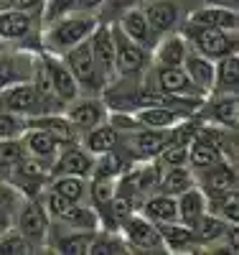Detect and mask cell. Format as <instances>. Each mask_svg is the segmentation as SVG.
Here are the masks:
<instances>
[{"label":"cell","mask_w":239,"mask_h":255,"mask_svg":"<svg viewBox=\"0 0 239 255\" xmlns=\"http://www.w3.org/2000/svg\"><path fill=\"white\" fill-rule=\"evenodd\" d=\"M112 38H115V77L143 79V74L150 69V51L133 44L115 23H112Z\"/></svg>","instance_id":"cell-4"},{"label":"cell","mask_w":239,"mask_h":255,"mask_svg":"<svg viewBox=\"0 0 239 255\" xmlns=\"http://www.w3.org/2000/svg\"><path fill=\"white\" fill-rule=\"evenodd\" d=\"M26 125H33V128H41V130H46V133H49L51 138H56L61 145L77 143V140H79V130L72 125V120L64 115V110L31 115V118H26Z\"/></svg>","instance_id":"cell-23"},{"label":"cell","mask_w":239,"mask_h":255,"mask_svg":"<svg viewBox=\"0 0 239 255\" xmlns=\"http://www.w3.org/2000/svg\"><path fill=\"white\" fill-rule=\"evenodd\" d=\"M176 207H178V222H183L186 227H196L199 220L209 212L206 207V194L199 189V186H191L186 191H181V194L176 197Z\"/></svg>","instance_id":"cell-32"},{"label":"cell","mask_w":239,"mask_h":255,"mask_svg":"<svg viewBox=\"0 0 239 255\" xmlns=\"http://www.w3.org/2000/svg\"><path fill=\"white\" fill-rule=\"evenodd\" d=\"M183 10L196 8V5H222V8H234L239 10V0H181Z\"/></svg>","instance_id":"cell-45"},{"label":"cell","mask_w":239,"mask_h":255,"mask_svg":"<svg viewBox=\"0 0 239 255\" xmlns=\"http://www.w3.org/2000/svg\"><path fill=\"white\" fill-rule=\"evenodd\" d=\"M112 23L133 41V44H138V46H143L145 51H153V46L158 44V33L153 31V26L148 23V18L143 15V10H140V5H133V8H125V10H120L115 18H112Z\"/></svg>","instance_id":"cell-17"},{"label":"cell","mask_w":239,"mask_h":255,"mask_svg":"<svg viewBox=\"0 0 239 255\" xmlns=\"http://www.w3.org/2000/svg\"><path fill=\"white\" fill-rule=\"evenodd\" d=\"M196 186V174L191 171V166H170L160 171V181H158V191H165V194L178 197L181 191Z\"/></svg>","instance_id":"cell-35"},{"label":"cell","mask_w":239,"mask_h":255,"mask_svg":"<svg viewBox=\"0 0 239 255\" xmlns=\"http://www.w3.org/2000/svg\"><path fill=\"white\" fill-rule=\"evenodd\" d=\"M0 110L20 115V118H31V115L43 113V105L31 82H13L0 90Z\"/></svg>","instance_id":"cell-15"},{"label":"cell","mask_w":239,"mask_h":255,"mask_svg":"<svg viewBox=\"0 0 239 255\" xmlns=\"http://www.w3.org/2000/svg\"><path fill=\"white\" fill-rule=\"evenodd\" d=\"M135 118L143 128H158V130H170L176 123H181L183 118H188L186 113H181L178 108L170 105H143L135 110Z\"/></svg>","instance_id":"cell-31"},{"label":"cell","mask_w":239,"mask_h":255,"mask_svg":"<svg viewBox=\"0 0 239 255\" xmlns=\"http://www.w3.org/2000/svg\"><path fill=\"white\" fill-rule=\"evenodd\" d=\"M186 23H196L206 28H222V31H239V10L222 8V5H196L183 13Z\"/></svg>","instance_id":"cell-21"},{"label":"cell","mask_w":239,"mask_h":255,"mask_svg":"<svg viewBox=\"0 0 239 255\" xmlns=\"http://www.w3.org/2000/svg\"><path fill=\"white\" fill-rule=\"evenodd\" d=\"M23 156H26V151H23L20 138H3L0 140V179H5V174Z\"/></svg>","instance_id":"cell-40"},{"label":"cell","mask_w":239,"mask_h":255,"mask_svg":"<svg viewBox=\"0 0 239 255\" xmlns=\"http://www.w3.org/2000/svg\"><path fill=\"white\" fill-rule=\"evenodd\" d=\"M196 186L206 194V199L224 197L229 191H237V163L232 161H219L216 166L196 174Z\"/></svg>","instance_id":"cell-20"},{"label":"cell","mask_w":239,"mask_h":255,"mask_svg":"<svg viewBox=\"0 0 239 255\" xmlns=\"http://www.w3.org/2000/svg\"><path fill=\"white\" fill-rule=\"evenodd\" d=\"M191 51L188 41L181 31H170L158 38V44L150 51V64H160V67H181L186 54Z\"/></svg>","instance_id":"cell-22"},{"label":"cell","mask_w":239,"mask_h":255,"mask_svg":"<svg viewBox=\"0 0 239 255\" xmlns=\"http://www.w3.org/2000/svg\"><path fill=\"white\" fill-rule=\"evenodd\" d=\"M38 253L15 227H8L0 232V255H31Z\"/></svg>","instance_id":"cell-39"},{"label":"cell","mask_w":239,"mask_h":255,"mask_svg":"<svg viewBox=\"0 0 239 255\" xmlns=\"http://www.w3.org/2000/svg\"><path fill=\"white\" fill-rule=\"evenodd\" d=\"M206 207L211 215L222 217L229 225H239V194L237 191H229L224 197H216V199H206Z\"/></svg>","instance_id":"cell-38"},{"label":"cell","mask_w":239,"mask_h":255,"mask_svg":"<svg viewBox=\"0 0 239 255\" xmlns=\"http://www.w3.org/2000/svg\"><path fill=\"white\" fill-rule=\"evenodd\" d=\"M41 8V0H0V10H36Z\"/></svg>","instance_id":"cell-44"},{"label":"cell","mask_w":239,"mask_h":255,"mask_svg":"<svg viewBox=\"0 0 239 255\" xmlns=\"http://www.w3.org/2000/svg\"><path fill=\"white\" fill-rule=\"evenodd\" d=\"M59 59L67 64V69L77 79L81 95H99L102 92L104 79H102L97 64H94V56H92V49H89V38L77 44V46H72L69 51H64Z\"/></svg>","instance_id":"cell-3"},{"label":"cell","mask_w":239,"mask_h":255,"mask_svg":"<svg viewBox=\"0 0 239 255\" xmlns=\"http://www.w3.org/2000/svg\"><path fill=\"white\" fill-rule=\"evenodd\" d=\"M140 10L148 18V23L153 26V31L158 36L178 31L183 23V5L181 0H140Z\"/></svg>","instance_id":"cell-14"},{"label":"cell","mask_w":239,"mask_h":255,"mask_svg":"<svg viewBox=\"0 0 239 255\" xmlns=\"http://www.w3.org/2000/svg\"><path fill=\"white\" fill-rule=\"evenodd\" d=\"M41 18L36 10H0V38L5 44H28L38 36Z\"/></svg>","instance_id":"cell-12"},{"label":"cell","mask_w":239,"mask_h":255,"mask_svg":"<svg viewBox=\"0 0 239 255\" xmlns=\"http://www.w3.org/2000/svg\"><path fill=\"white\" fill-rule=\"evenodd\" d=\"M219 161H224L222 151L214 145V140L199 128V133L193 135V140L188 143V166H191V171L193 174L206 171V168L216 166Z\"/></svg>","instance_id":"cell-27"},{"label":"cell","mask_w":239,"mask_h":255,"mask_svg":"<svg viewBox=\"0 0 239 255\" xmlns=\"http://www.w3.org/2000/svg\"><path fill=\"white\" fill-rule=\"evenodd\" d=\"M89 49H92L94 64H97L104 84L110 79H115V38H112V23L110 20L99 18L97 28L89 36Z\"/></svg>","instance_id":"cell-19"},{"label":"cell","mask_w":239,"mask_h":255,"mask_svg":"<svg viewBox=\"0 0 239 255\" xmlns=\"http://www.w3.org/2000/svg\"><path fill=\"white\" fill-rule=\"evenodd\" d=\"M46 189L56 191V194H61L69 202H89V179L84 176H67V174L49 176Z\"/></svg>","instance_id":"cell-34"},{"label":"cell","mask_w":239,"mask_h":255,"mask_svg":"<svg viewBox=\"0 0 239 255\" xmlns=\"http://www.w3.org/2000/svg\"><path fill=\"white\" fill-rule=\"evenodd\" d=\"M26 197L8 181V179H0V232L13 227V220H15V212L20 207Z\"/></svg>","instance_id":"cell-37"},{"label":"cell","mask_w":239,"mask_h":255,"mask_svg":"<svg viewBox=\"0 0 239 255\" xmlns=\"http://www.w3.org/2000/svg\"><path fill=\"white\" fill-rule=\"evenodd\" d=\"M196 118L201 123H211V125L237 130V125H239V95L237 92H209L201 100V108L196 110Z\"/></svg>","instance_id":"cell-7"},{"label":"cell","mask_w":239,"mask_h":255,"mask_svg":"<svg viewBox=\"0 0 239 255\" xmlns=\"http://www.w3.org/2000/svg\"><path fill=\"white\" fill-rule=\"evenodd\" d=\"M38 54V46L28 44H10L0 51V90L13 82H31L33 59Z\"/></svg>","instance_id":"cell-8"},{"label":"cell","mask_w":239,"mask_h":255,"mask_svg":"<svg viewBox=\"0 0 239 255\" xmlns=\"http://www.w3.org/2000/svg\"><path fill=\"white\" fill-rule=\"evenodd\" d=\"M13 227L23 235L38 253L46 250V238H49V230H51V220L43 209L41 199H23L15 212V220Z\"/></svg>","instance_id":"cell-5"},{"label":"cell","mask_w":239,"mask_h":255,"mask_svg":"<svg viewBox=\"0 0 239 255\" xmlns=\"http://www.w3.org/2000/svg\"><path fill=\"white\" fill-rule=\"evenodd\" d=\"M117 230L125 238L130 253H165L158 227L148 217H143L140 212H133L130 217H125Z\"/></svg>","instance_id":"cell-6"},{"label":"cell","mask_w":239,"mask_h":255,"mask_svg":"<svg viewBox=\"0 0 239 255\" xmlns=\"http://www.w3.org/2000/svg\"><path fill=\"white\" fill-rule=\"evenodd\" d=\"M99 23V15L92 13H67V15H59L49 23H41L38 36H36V44L41 51L61 56L64 51H69L72 46L81 44L92 36V31Z\"/></svg>","instance_id":"cell-1"},{"label":"cell","mask_w":239,"mask_h":255,"mask_svg":"<svg viewBox=\"0 0 239 255\" xmlns=\"http://www.w3.org/2000/svg\"><path fill=\"white\" fill-rule=\"evenodd\" d=\"M26 128H28L26 125V118L0 110V140H3V138H20Z\"/></svg>","instance_id":"cell-42"},{"label":"cell","mask_w":239,"mask_h":255,"mask_svg":"<svg viewBox=\"0 0 239 255\" xmlns=\"http://www.w3.org/2000/svg\"><path fill=\"white\" fill-rule=\"evenodd\" d=\"M107 105L102 100V95H79L77 100H72L67 108H64V115L72 120V125L79 130V135L89 128L99 125L107 120Z\"/></svg>","instance_id":"cell-16"},{"label":"cell","mask_w":239,"mask_h":255,"mask_svg":"<svg viewBox=\"0 0 239 255\" xmlns=\"http://www.w3.org/2000/svg\"><path fill=\"white\" fill-rule=\"evenodd\" d=\"M5 179L26 199H38L43 194V189H46V184H49V166H43L41 161H36L31 156H23L5 174Z\"/></svg>","instance_id":"cell-9"},{"label":"cell","mask_w":239,"mask_h":255,"mask_svg":"<svg viewBox=\"0 0 239 255\" xmlns=\"http://www.w3.org/2000/svg\"><path fill=\"white\" fill-rule=\"evenodd\" d=\"M170 140V130H158V128H138L133 133L122 135V148L135 161H156V156L163 151V145Z\"/></svg>","instance_id":"cell-13"},{"label":"cell","mask_w":239,"mask_h":255,"mask_svg":"<svg viewBox=\"0 0 239 255\" xmlns=\"http://www.w3.org/2000/svg\"><path fill=\"white\" fill-rule=\"evenodd\" d=\"M79 0H41V8H38V18L41 23H49V20L59 18V15H67L77 10Z\"/></svg>","instance_id":"cell-41"},{"label":"cell","mask_w":239,"mask_h":255,"mask_svg":"<svg viewBox=\"0 0 239 255\" xmlns=\"http://www.w3.org/2000/svg\"><path fill=\"white\" fill-rule=\"evenodd\" d=\"M20 143H23L26 156L41 161L43 166H49V168H51V163H54V158H56V153H59V148H61V143H59L56 138H51L46 130L33 128V125H28L26 130H23V135H20Z\"/></svg>","instance_id":"cell-24"},{"label":"cell","mask_w":239,"mask_h":255,"mask_svg":"<svg viewBox=\"0 0 239 255\" xmlns=\"http://www.w3.org/2000/svg\"><path fill=\"white\" fill-rule=\"evenodd\" d=\"M239 90V54H227L214 61V87L211 92Z\"/></svg>","instance_id":"cell-33"},{"label":"cell","mask_w":239,"mask_h":255,"mask_svg":"<svg viewBox=\"0 0 239 255\" xmlns=\"http://www.w3.org/2000/svg\"><path fill=\"white\" fill-rule=\"evenodd\" d=\"M107 0H79L77 3V10L79 13H92V15H99L102 8H104Z\"/></svg>","instance_id":"cell-46"},{"label":"cell","mask_w":239,"mask_h":255,"mask_svg":"<svg viewBox=\"0 0 239 255\" xmlns=\"http://www.w3.org/2000/svg\"><path fill=\"white\" fill-rule=\"evenodd\" d=\"M138 212L143 217H148L153 225L158 222H173L178 220V207H176V197L165 194V191H153V194L143 197Z\"/></svg>","instance_id":"cell-30"},{"label":"cell","mask_w":239,"mask_h":255,"mask_svg":"<svg viewBox=\"0 0 239 255\" xmlns=\"http://www.w3.org/2000/svg\"><path fill=\"white\" fill-rule=\"evenodd\" d=\"M43 54H46V51H43ZM46 56H49V69H51L54 95H56V100H59L61 108H67L72 100H77V97L81 95V90H79L77 79L72 77V72L67 69V64H64L59 56H54V54H46Z\"/></svg>","instance_id":"cell-28"},{"label":"cell","mask_w":239,"mask_h":255,"mask_svg":"<svg viewBox=\"0 0 239 255\" xmlns=\"http://www.w3.org/2000/svg\"><path fill=\"white\" fill-rule=\"evenodd\" d=\"M181 67L188 74V79L193 82V87L199 90V95L206 97L211 92V87H214V59H209V56H204V54L191 49L186 54Z\"/></svg>","instance_id":"cell-29"},{"label":"cell","mask_w":239,"mask_h":255,"mask_svg":"<svg viewBox=\"0 0 239 255\" xmlns=\"http://www.w3.org/2000/svg\"><path fill=\"white\" fill-rule=\"evenodd\" d=\"M188 46L193 51H199L209 59H222L227 54H239V31H222V28H206V26H196V23H181L178 28Z\"/></svg>","instance_id":"cell-2"},{"label":"cell","mask_w":239,"mask_h":255,"mask_svg":"<svg viewBox=\"0 0 239 255\" xmlns=\"http://www.w3.org/2000/svg\"><path fill=\"white\" fill-rule=\"evenodd\" d=\"M94 232L97 230H77V227L51 225L49 238H46V250L61 253V255H86Z\"/></svg>","instance_id":"cell-18"},{"label":"cell","mask_w":239,"mask_h":255,"mask_svg":"<svg viewBox=\"0 0 239 255\" xmlns=\"http://www.w3.org/2000/svg\"><path fill=\"white\" fill-rule=\"evenodd\" d=\"M156 227H158V232H160V240H163L165 253H191V250H201L199 243H196V235H193V230L186 227L183 222H178V220H173V222H158Z\"/></svg>","instance_id":"cell-26"},{"label":"cell","mask_w":239,"mask_h":255,"mask_svg":"<svg viewBox=\"0 0 239 255\" xmlns=\"http://www.w3.org/2000/svg\"><path fill=\"white\" fill-rule=\"evenodd\" d=\"M158 92L173 95V97H201L193 82L183 72V67H160V64H150V69L143 74Z\"/></svg>","instance_id":"cell-11"},{"label":"cell","mask_w":239,"mask_h":255,"mask_svg":"<svg viewBox=\"0 0 239 255\" xmlns=\"http://www.w3.org/2000/svg\"><path fill=\"white\" fill-rule=\"evenodd\" d=\"M138 3H140V0H107L104 8H102V13H99V18H102V20H112L120 10L133 8V5H138Z\"/></svg>","instance_id":"cell-43"},{"label":"cell","mask_w":239,"mask_h":255,"mask_svg":"<svg viewBox=\"0 0 239 255\" xmlns=\"http://www.w3.org/2000/svg\"><path fill=\"white\" fill-rule=\"evenodd\" d=\"M5 46H10V44H5V41H3V38H0V51H3Z\"/></svg>","instance_id":"cell-47"},{"label":"cell","mask_w":239,"mask_h":255,"mask_svg":"<svg viewBox=\"0 0 239 255\" xmlns=\"http://www.w3.org/2000/svg\"><path fill=\"white\" fill-rule=\"evenodd\" d=\"M79 143L97 158V156H102V153H110V151H115V148H120L122 135L117 133L115 125H110V123L104 120V123L89 128V130H84V133L79 135Z\"/></svg>","instance_id":"cell-25"},{"label":"cell","mask_w":239,"mask_h":255,"mask_svg":"<svg viewBox=\"0 0 239 255\" xmlns=\"http://www.w3.org/2000/svg\"><path fill=\"white\" fill-rule=\"evenodd\" d=\"M125 253H130V248H127L125 238L120 235V230L99 227L89 243V253L86 255H125Z\"/></svg>","instance_id":"cell-36"},{"label":"cell","mask_w":239,"mask_h":255,"mask_svg":"<svg viewBox=\"0 0 239 255\" xmlns=\"http://www.w3.org/2000/svg\"><path fill=\"white\" fill-rule=\"evenodd\" d=\"M94 163L97 158L86 151V148L77 140V143H67V145H61L59 148V153L49 168V176H61V174H67V176H84V179H89L92 171H94Z\"/></svg>","instance_id":"cell-10"}]
</instances>
